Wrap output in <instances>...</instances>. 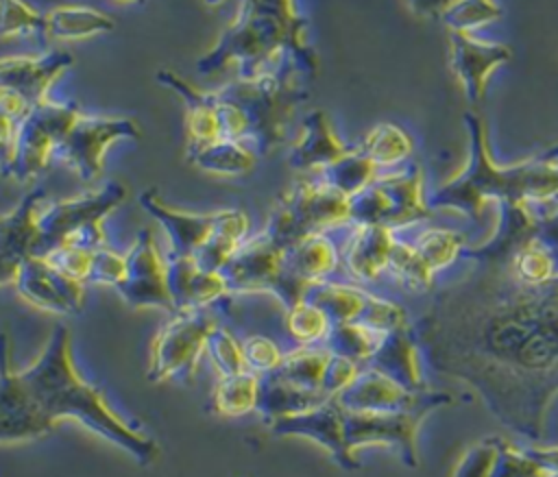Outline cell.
Masks as SVG:
<instances>
[{
	"label": "cell",
	"instance_id": "obj_1",
	"mask_svg": "<svg viewBox=\"0 0 558 477\" xmlns=\"http://www.w3.org/2000/svg\"><path fill=\"white\" fill-rule=\"evenodd\" d=\"M412 331L432 370L471 386L510 431L543 438L558 394V281L523 285L480 266L438 290Z\"/></svg>",
	"mask_w": 558,
	"mask_h": 477
},
{
	"label": "cell",
	"instance_id": "obj_2",
	"mask_svg": "<svg viewBox=\"0 0 558 477\" xmlns=\"http://www.w3.org/2000/svg\"><path fill=\"white\" fill-rule=\"evenodd\" d=\"M9 340L0 333V442L37 440L63 418H76L94 433L131 453L142 466L159 455V444L126 425L87 383L72 362L70 331L57 325L46 348L24 370L11 366Z\"/></svg>",
	"mask_w": 558,
	"mask_h": 477
},
{
	"label": "cell",
	"instance_id": "obj_3",
	"mask_svg": "<svg viewBox=\"0 0 558 477\" xmlns=\"http://www.w3.org/2000/svg\"><path fill=\"white\" fill-rule=\"evenodd\" d=\"M296 63L307 78L318 74V57L307 44V20L292 2H244L216 46L198 59L201 74L238 65L240 81H248Z\"/></svg>",
	"mask_w": 558,
	"mask_h": 477
},
{
	"label": "cell",
	"instance_id": "obj_4",
	"mask_svg": "<svg viewBox=\"0 0 558 477\" xmlns=\"http://www.w3.org/2000/svg\"><path fill=\"white\" fill-rule=\"evenodd\" d=\"M464 126L469 131V163L458 176L425 196L429 211L456 209L480 218L488 200L499 205L558 194V148L501 168L490 157L484 120L477 113H464Z\"/></svg>",
	"mask_w": 558,
	"mask_h": 477
},
{
	"label": "cell",
	"instance_id": "obj_5",
	"mask_svg": "<svg viewBox=\"0 0 558 477\" xmlns=\"http://www.w3.org/2000/svg\"><path fill=\"white\" fill-rule=\"evenodd\" d=\"M307 74L296 63H286L275 72L231 81L209 91L218 118L220 137L246 144L257 157L272 152L288 137V124L307 100Z\"/></svg>",
	"mask_w": 558,
	"mask_h": 477
},
{
	"label": "cell",
	"instance_id": "obj_6",
	"mask_svg": "<svg viewBox=\"0 0 558 477\" xmlns=\"http://www.w3.org/2000/svg\"><path fill=\"white\" fill-rule=\"evenodd\" d=\"M351 224L349 198L320 179L294 183L272 207L264 235L281 250H290L310 235Z\"/></svg>",
	"mask_w": 558,
	"mask_h": 477
},
{
	"label": "cell",
	"instance_id": "obj_7",
	"mask_svg": "<svg viewBox=\"0 0 558 477\" xmlns=\"http://www.w3.org/2000/svg\"><path fill=\"white\" fill-rule=\"evenodd\" d=\"M227 296L207 307L174 311L170 316V320L159 329L150 346V368L146 372L150 381H187L196 372L201 353L207 346V338L220 325V314H225Z\"/></svg>",
	"mask_w": 558,
	"mask_h": 477
},
{
	"label": "cell",
	"instance_id": "obj_8",
	"mask_svg": "<svg viewBox=\"0 0 558 477\" xmlns=\"http://www.w3.org/2000/svg\"><path fill=\"white\" fill-rule=\"evenodd\" d=\"M429 213L423 192V174L414 161L390 174H379L366 189L349 198L351 224L403 229Z\"/></svg>",
	"mask_w": 558,
	"mask_h": 477
},
{
	"label": "cell",
	"instance_id": "obj_9",
	"mask_svg": "<svg viewBox=\"0 0 558 477\" xmlns=\"http://www.w3.org/2000/svg\"><path fill=\"white\" fill-rule=\"evenodd\" d=\"M283 255L286 250L272 244L264 233L246 237L220 268L227 294L272 292L286 309L299 305L307 283L288 272Z\"/></svg>",
	"mask_w": 558,
	"mask_h": 477
},
{
	"label": "cell",
	"instance_id": "obj_10",
	"mask_svg": "<svg viewBox=\"0 0 558 477\" xmlns=\"http://www.w3.org/2000/svg\"><path fill=\"white\" fill-rule=\"evenodd\" d=\"M124 198L126 187L118 181H109L96 192H87L68 200H46L37 216V242L33 257H46L76 233L100 229L102 218Z\"/></svg>",
	"mask_w": 558,
	"mask_h": 477
},
{
	"label": "cell",
	"instance_id": "obj_11",
	"mask_svg": "<svg viewBox=\"0 0 558 477\" xmlns=\"http://www.w3.org/2000/svg\"><path fill=\"white\" fill-rule=\"evenodd\" d=\"M142 135L140 124L133 118H111V115H85L72 122L63 139L57 144L52 159H59L72 168L81 181L89 183L102 174L105 150L116 139H137Z\"/></svg>",
	"mask_w": 558,
	"mask_h": 477
},
{
	"label": "cell",
	"instance_id": "obj_12",
	"mask_svg": "<svg viewBox=\"0 0 558 477\" xmlns=\"http://www.w3.org/2000/svg\"><path fill=\"white\" fill-rule=\"evenodd\" d=\"M78 113L76 105H57L50 100L33 107L17 131L9 176L20 183L37 176L52 159L57 144L63 139Z\"/></svg>",
	"mask_w": 558,
	"mask_h": 477
},
{
	"label": "cell",
	"instance_id": "obj_13",
	"mask_svg": "<svg viewBox=\"0 0 558 477\" xmlns=\"http://www.w3.org/2000/svg\"><path fill=\"white\" fill-rule=\"evenodd\" d=\"M333 399L342 409L349 412H434L436 407L456 401L453 394L436 392L432 388L416 392L408 390L371 366H362L357 377Z\"/></svg>",
	"mask_w": 558,
	"mask_h": 477
},
{
	"label": "cell",
	"instance_id": "obj_14",
	"mask_svg": "<svg viewBox=\"0 0 558 477\" xmlns=\"http://www.w3.org/2000/svg\"><path fill=\"white\" fill-rule=\"evenodd\" d=\"M429 409L412 412H349L342 409L344 444L355 457V449L364 444H386L397 449L408 466H418L416 431Z\"/></svg>",
	"mask_w": 558,
	"mask_h": 477
},
{
	"label": "cell",
	"instance_id": "obj_15",
	"mask_svg": "<svg viewBox=\"0 0 558 477\" xmlns=\"http://www.w3.org/2000/svg\"><path fill=\"white\" fill-rule=\"evenodd\" d=\"M126 257V277L116 288L131 307H161L174 314L166 281V257L159 253L150 229H142Z\"/></svg>",
	"mask_w": 558,
	"mask_h": 477
},
{
	"label": "cell",
	"instance_id": "obj_16",
	"mask_svg": "<svg viewBox=\"0 0 558 477\" xmlns=\"http://www.w3.org/2000/svg\"><path fill=\"white\" fill-rule=\"evenodd\" d=\"M13 283L22 298L39 309L52 314H78L83 309V283L63 274L44 257H28Z\"/></svg>",
	"mask_w": 558,
	"mask_h": 477
},
{
	"label": "cell",
	"instance_id": "obj_17",
	"mask_svg": "<svg viewBox=\"0 0 558 477\" xmlns=\"http://www.w3.org/2000/svg\"><path fill=\"white\" fill-rule=\"evenodd\" d=\"M397 229L381 224H347L340 240V264L360 283H373L388 272Z\"/></svg>",
	"mask_w": 558,
	"mask_h": 477
},
{
	"label": "cell",
	"instance_id": "obj_18",
	"mask_svg": "<svg viewBox=\"0 0 558 477\" xmlns=\"http://www.w3.org/2000/svg\"><path fill=\"white\" fill-rule=\"evenodd\" d=\"M447 37H449L451 70L462 83L466 98L471 102L482 100L490 72L497 65L510 61L512 48L506 44L480 41L471 33L447 30Z\"/></svg>",
	"mask_w": 558,
	"mask_h": 477
},
{
	"label": "cell",
	"instance_id": "obj_19",
	"mask_svg": "<svg viewBox=\"0 0 558 477\" xmlns=\"http://www.w3.org/2000/svg\"><path fill=\"white\" fill-rule=\"evenodd\" d=\"M44 203L46 192L33 189L11 213L0 216V285L15 281L22 264L33 257L37 242V216Z\"/></svg>",
	"mask_w": 558,
	"mask_h": 477
},
{
	"label": "cell",
	"instance_id": "obj_20",
	"mask_svg": "<svg viewBox=\"0 0 558 477\" xmlns=\"http://www.w3.org/2000/svg\"><path fill=\"white\" fill-rule=\"evenodd\" d=\"M270 429L279 436L312 438L314 442L325 447L340 466H344L349 470L360 466V462L349 453V449L344 444L342 407L336 403V399H329L327 403H323L314 409L277 418L275 423H270Z\"/></svg>",
	"mask_w": 558,
	"mask_h": 477
},
{
	"label": "cell",
	"instance_id": "obj_21",
	"mask_svg": "<svg viewBox=\"0 0 558 477\" xmlns=\"http://www.w3.org/2000/svg\"><path fill=\"white\" fill-rule=\"evenodd\" d=\"M72 65V54L65 50H48L37 57L0 59V87L22 96L37 107L48 100V87Z\"/></svg>",
	"mask_w": 558,
	"mask_h": 477
},
{
	"label": "cell",
	"instance_id": "obj_22",
	"mask_svg": "<svg viewBox=\"0 0 558 477\" xmlns=\"http://www.w3.org/2000/svg\"><path fill=\"white\" fill-rule=\"evenodd\" d=\"M137 200L170 233L172 253L183 257H194L220 224V213H185L170 209L155 189H144Z\"/></svg>",
	"mask_w": 558,
	"mask_h": 477
},
{
	"label": "cell",
	"instance_id": "obj_23",
	"mask_svg": "<svg viewBox=\"0 0 558 477\" xmlns=\"http://www.w3.org/2000/svg\"><path fill=\"white\" fill-rule=\"evenodd\" d=\"M166 281L174 303V311L207 307L227 296V285L220 272H203L192 257L168 253Z\"/></svg>",
	"mask_w": 558,
	"mask_h": 477
},
{
	"label": "cell",
	"instance_id": "obj_24",
	"mask_svg": "<svg viewBox=\"0 0 558 477\" xmlns=\"http://www.w3.org/2000/svg\"><path fill=\"white\" fill-rule=\"evenodd\" d=\"M418 344L412 331V325L388 331L381 346L377 353L371 357L366 366L379 370L381 375L390 377L399 386L408 390H427L421 372V362H418Z\"/></svg>",
	"mask_w": 558,
	"mask_h": 477
},
{
	"label": "cell",
	"instance_id": "obj_25",
	"mask_svg": "<svg viewBox=\"0 0 558 477\" xmlns=\"http://www.w3.org/2000/svg\"><path fill=\"white\" fill-rule=\"evenodd\" d=\"M349 150H351V146H347L338 139L327 115L323 111H310L303 122L301 137L290 148L288 163L292 168H301V170H310V168L323 170L325 166L333 163Z\"/></svg>",
	"mask_w": 558,
	"mask_h": 477
},
{
	"label": "cell",
	"instance_id": "obj_26",
	"mask_svg": "<svg viewBox=\"0 0 558 477\" xmlns=\"http://www.w3.org/2000/svg\"><path fill=\"white\" fill-rule=\"evenodd\" d=\"M368 298H371V292L351 283L333 281V279L310 281L301 296L303 303H310L316 309H320L331 327L360 322L368 305Z\"/></svg>",
	"mask_w": 558,
	"mask_h": 477
},
{
	"label": "cell",
	"instance_id": "obj_27",
	"mask_svg": "<svg viewBox=\"0 0 558 477\" xmlns=\"http://www.w3.org/2000/svg\"><path fill=\"white\" fill-rule=\"evenodd\" d=\"M283 264L292 277L303 283L329 279L340 266V242L329 233H316L286 250Z\"/></svg>",
	"mask_w": 558,
	"mask_h": 477
},
{
	"label": "cell",
	"instance_id": "obj_28",
	"mask_svg": "<svg viewBox=\"0 0 558 477\" xmlns=\"http://www.w3.org/2000/svg\"><path fill=\"white\" fill-rule=\"evenodd\" d=\"M113 28V20L92 7L63 4L44 13V41L50 39H76Z\"/></svg>",
	"mask_w": 558,
	"mask_h": 477
},
{
	"label": "cell",
	"instance_id": "obj_29",
	"mask_svg": "<svg viewBox=\"0 0 558 477\" xmlns=\"http://www.w3.org/2000/svg\"><path fill=\"white\" fill-rule=\"evenodd\" d=\"M187 161L194 163L198 170L214 172V174H246L255 168L257 155L242 142L233 139H216L209 144H187Z\"/></svg>",
	"mask_w": 558,
	"mask_h": 477
},
{
	"label": "cell",
	"instance_id": "obj_30",
	"mask_svg": "<svg viewBox=\"0 0 558 477\" xmlns=\"http://www.w3.org/2000/svg\"><path fill=\"white\" fill-rule=\"evenodd\" d=\"M318 172H320L318 179L323 183L338 189L347 198L360 194L379 176V168L357 146H351L347 155H342L340 159H336L333 163L325 166Z\"/></svg>",
	"mask_w": 558,
	"mask_h": 477
},
{
	"label": "cell",
	"instance_id": "obj_31",
	"mask_svg": "<svg viewBox=\"0 0 558 477\" xmlns=\"http://www.w3.org/2000/svg\"><path fill=\"white\" fill-rule=\"evenodd\" d=\"M357 148L381 170L397 168L414 155L412 137L392 122H381L368 131V135L357 144Z\"/></svg>",
	"mask_w": 558,
	"mask_h": 477
},
{
	"label": "cell",
	"instance_id": "obj_32",
	"mask_svg": "<svg viewBox=\"0 0 558 477\" xmlns=\"http://www.w3.org/2000/svg\"><path fill=\"white\" fill-rule=\"evenodd\" d=\"M386 333L362 322L333 325L325 338V346L340 357H347L360 366H366L381 346Z\"/></svg>",
	"mask_w": 558,
	"mask_h": 477
},
{
	"label": "cell",
	"instance_id": "obj_33",
	"mask_svg": "<svg viewBox=\"0 0 558 477\" xmlns=\"http://www.w3.org/2000/svg\"><path fill=\"white\" fill-rule=\"evenodd\" d=\"M259 390V375L242 372L235 377H225L216 383L211 394V412L225 418L242 416L255 409Z\"/></svg>",
	"mask_w": 558,
	"mask_h": 477
},
{
	"label": "cell",
	"instance_id": "obj_34",
	"mask_svg": "<svg viewBox=\"0 0 558 477\" xmlns=\"http://www.w3.org/2000/svg\"><path fill=\"white\" fill-rule=\"evenodd\" d=\"M388 272L392 279L399 281L401 288H405L410 292H427L434 285V272L421 259L412 240H408L403 235L399 237V229H397V242L390 253Z\"/></svg>",
	"mask_w": 558,
	"mask_h": 477
},
{
	"label": "cell",
	"instance_id": "obj_35",
	"mask_svg": "<svg viewBox=\"0 0 558 477\" xmlns=\"http://www.w3.org/2000/svg\"><path fill=\"white\" fill-rule=\"evenodd\" d=\"M412 244L432 272H438L449 264H453V259H458L466 248L464 237L458 231L442 229V227L418 231L412 237Z\"/></svg>",
	"mask_w": 558,
	"mask_h": 477
},
{
	"label": "cell",
	"instance_id": "obj_36",
	"mask_svg": "<svg viewBox=\"0 0 558 477\" xmlns=\"http://www.w3.org/2000/svg\"><path fill=\"white\" fill-rule=\"evenodd\" d=\"M508 274L523 285H547L558 279V264L536 240L525 244L506 266Z\"/></svg>",
	"mask_w": 558,
	"mask_h": 477
},
{
	"label": "cell",
	"instance_id": "obj_37",
	"mask_svg": "<svg viewBox=\"0 0 558 477\" xmlns=\"http://www.w3.org/2000/svg\"><path fill=\"white\" fill-rule=\"evenodd\" d=\"M33 105L22 96L0 87V172L9 176L17 131L24 118L31 113Z\"/></svg>",
	"mask_w": 558,
	"mask_h": 477
},
{
	"label": "cell",
	"instance_id": "obj_38",
	"mask_svg": "<svg viewBox=\"0 0 558 477\" xmlns=\"http://www.w3.org/2000/svg\"><path fill=\"white\" fill-rule=\"evenodd\" d=\"M436 15L447 30L471 33L501 17V7L495 2H447L436 7Z\"/></svg>",
	"mask_w": 558,
	"mask_h": 477
},
{
	"label": "cell",
	"instance_id": "obj_39",
	"mask_svg": "<svg viewBox=\"0 0 558 477\" xmlns=\"http://www.w3.org/2000/svg\"><path fill=\"white\" fill-rule=\"evenodd\" d=\"M205 351L211 355L220 379L235 377V375H242V372H253L248 368L246 359H244L242 342H238V338L227 327H222V325H218L209 333Z\"/></svg>",
	"mask_w": 558,
	"mask_h": 477
},
{
	"label": "cell",
	"instance_id": "obj_40",
	"mask_svg": "<svg viewBox=\"0 0 558 477\" xmlns=\"http://www.w3.org/2000/svg\"><path fill=\"white\" fill-rule=\"evenodd\" d=\"M286 327H288V333L299 342V346L323 344L329 329H331L325 314L320 309H316L314 305L303 303V301L288 309Z\"/></svg>",
	"mask_w": 558,
	"mask_h": 477
},
{
	"label": "cell",
	"instance_id": "obj_41",
	"mask_svg": "<svg viewBox=\"0 0 558 477\" xmlns=\"http://www.w3.org/2000/svg\"><path fill=\"white\" fill-rule=\"evenodd\" d=\"M28 35L41 46L44 41V13L22 2H0V37Z\"/></svg>",
	"mask_w": 558,
	"mask_h": 477
},
{
	"label": "cell",
	"instance_id": "obj_42",
	"mask_svg": "<svg viewBox=\"0 0 558 477\" xmlns=\"http://www.w3.org/2000/svg\"><path fill=\"white\" fill-rule=\"evenodd\" d=\"M549 473L525 453V449H517L504 438H499V451L495 460V468L490 477H547Z\"/></svg>",
	"mask_w": 558,
	"mask_h": 477
},
{
	"label": "cell",
	"instance_id": "obj_43",
	"mask_svg": "<svg viewBox=\"0 0 558 477\" xmlns=\"http://www.w3.org/2000/svg\"><path fill=\"white\" fill-rule=\"evenodd\" d=\"M499 451V438H482L458 460L451 477H490Z\"/></svg>",
	"mask_w": 558,
	"mask_h": 477
},
{
	"label": "cell",
	"instance_id": "obj_44",
	"mask_svg": "<svg viewBox=\"0 0 558 477\" xmlns=\"http://www.w3.org/2000/svg\"><path fill=\"white\" fill-rule=\"evenodd\" d=\"M242 353H244V359L248 364V368L255 372V375H266V372H272L281 359H283V351L275 344V340L266 338V335H251L242 342Z\"/></svg>",
	"mask_w": 558,
	"mask_h": 477
},
{
	"label": "cell",
	"instance_id": "obj_45",
	"mask_svg": "<svg viewBox=\"0 0 558 477\" xmlns=\"http://www.w3.org/2000/svg\"><path fill=\"white\" fill-rule=\"evenodd\" d=\"M126 277V257L113 253L109 246L100 248L92 257L87 281L118 288Z\"/></svg>",
	"mask_w": 558,
	"mask_h": 477
},
{
	"label": "cell",
	"instance_id": "obj_46",
	"mask_svg": "<svg viewBox=\"0 0 558 477\" xmlns=\"http://www.w3.org/2000/svg\"><path fill=\"white\" fill-rule=\"evenodd\" d=\"M525 453L534 457L547 473H558V447H527Z\"/></svg>",
	"mask_w": 558,
	"mask_h": 477
},
{
	"label": "cell",
	"instance_id": "obj_47",
	"mask_svg": "<svg viewBox=\"0 0 558 477\" xmlns=\"http://www.w3.org/2000/svg\"><path fill=\"white\" fill-rule=\"evenodd\" d=\"M547 477H558V473H549V475H547Z\"/></svg>",
	"mask_w": 558,
	"mask_h": 477
}]
</instances>
